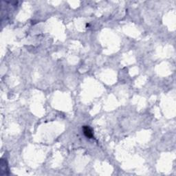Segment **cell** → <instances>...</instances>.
I'll list each match as a JSON object with an SVG mask.
<instances>
[{
  "mask_svg": "<svg viewBox=\"0 0 176 176\" xmlns=\"http://www.w3.org/2000/svg\"><path fill=\"white\" fill-rule=\"evenodd\" d=\"M0 166H1V175H8L9 171H8V164L6 160L3 158L1 159Z\"/></svg>",
  "mask_w": 176,
  "mask_h": 176,
  "instance_id": "1",
  "label": "cell"
},
{
  "mask_svg": "<svg viewBox=\"0 0 176 176\" xmlns=\"http://www.w3.org/2000/svg\"><path fill=\"white\" fill-rule=\"evenodd\" d=\"M83 133H84L85 136H86L88 138H92L94 136L93 132H92V129H91L89 126H83Z\"/></svg>",
  "mask_w": 176,
  "mask_h": 176,
  "instance_id": "2",
  "label": "cell"
}]
</instances>
